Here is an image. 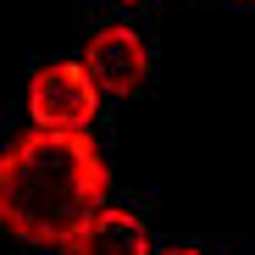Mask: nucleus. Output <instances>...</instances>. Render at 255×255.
Masks as SVG:
<instances>
[{
	"label": "nucleus",
	"mask_w": 255,
	"mask_h": 255,
	"mask_svg": "<svg viewBox=\"0 0 255 255\" xmlns=\"http://www.w3.org/2000/svg\"><path fill=\"white\" fill-rule=\"evenodd\" d=\"M111 166L89 133H22L0 150V228L67 250L78 228L106 211Z\"/></svg>",
	"instance_id": "nucleus-1"
},
{
	"label": "nucleus",
	"mask_w": 255,
	"mask_h": 255,
	"mask_svg": "<svg viewBox=\"0 0 255 255\" xmlns=\"http://www.w3.org/2000/svg\"><path fill=\"white\" fill-rule=\"evenodd\" d=\"M95 111H100V95L83 78L78 61L33 67V78H28V117H33L39 133H89Z\"/></svg>",
	"instance_id": "nucleus-2"
},
{
	"label": "nucleus",
	"mask_w": 255,
	"mask_h": 255,
	"mask_svg": "<svg viewBox=\"0 0 255 255\" xmlns=\"http://www.w3.org/2000/svg\"><path fill=\"white\" fill-rule=\"evenodd\" d=\"M78 67H83V78L95 83V95H133L139 83L150 78V45L128 22H111V28L89 33Z\"/></svg>",
	"instance_id": "nucleus-3"
},
{
	"label": "nucleus",
	"mask_w": 255,
	"mask_h": 255,
	"mask_svg": "<svg viewBox=\"0 0 255 255\" xmlns=\"http://www.w3.org/2000/svg\"><path fill=\"white\" fill-rule=\"evenodd\" d=\"M72 255H150V228L133 217V211H95L89 222L78 228V239L67 244Z\"/></svg>",
	"instance_id": "nucleus-4"
},
{
	"label": "nucleus",
	"mask_w": 255,
	"mask_h": 255,
	"mask_svg": "<svg viewBox=\"0 0 255 255\" xmlns=\"http://www.w3.org/2000/svg\"><path fill=\"white\" fill-rule=\"evenodd\" d=\"M155 255H205V250H194V244H172V250H155Z\"/></svg>",
	"instance_id": "nucleus-5"
}]
</instances>
